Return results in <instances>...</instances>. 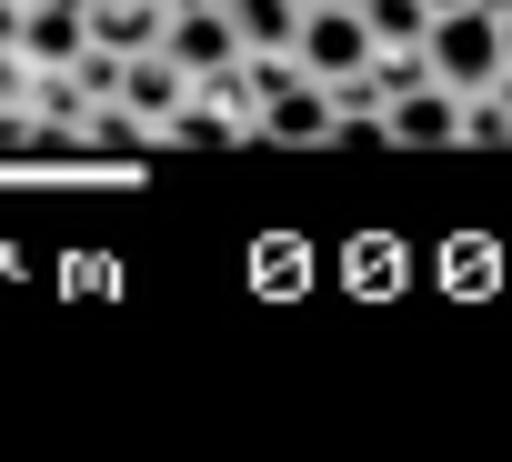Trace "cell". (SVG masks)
Listing matches in <instances>:
<instances>
[{"label": "cell", "mask_w": 512, "mask_h": 462, "mask_svg": "<svg viewBox=\"0 0 512 462\" xmlns=\"http://www.w3.org/2000/svg\"><path fill=\"white\" fill-rule=\"evenodd\" d=\"M422 71L462 101V91H492L502 81V21L492 11H472V0H462V11H432V31H422Z\"/></svg>", "instance_id": "cell-1"}, {"label": "cell", "mask_w": 512, "mask_h": 462, "mask_svg": "<svg viewBox=\"0 0 512 462\" xmlns=\"http://www.w3.org/2000/svg\"><path fill=\"white\" fill-rule=\"evenodd\" d=\"M251 141H282V151H332V141H342L332 81H312V71H282L262 101H251Z\"/></svg>", "instance_id": "cell-2"}, {"label": "cell", "mask_w": 512, "mask_h": 462, "mask_svg": "<svg viewBox=\"0 0 512 462\" xmlns=\"http://www.w3.org/2000/svg\"><path fill=\"white\" fill-rule=\"evenodd\" d=\"M181 71L161 61V51H131L121 61V81H111V101H101V141H161V121L181 111Z\"/></svg>", "instance_id": "cell-3"}, {"label": "cell", "mask_w": 512, "mask_h": 462, "mask_svg": "<svg viewBox=\"0 0 512 462\" xmlns=\"http://www.w3.org/2000/svg\"><path fill=\"white\" fill-rule=\"evenodd\" d=\"M21 121H31L41 151H81V141H101V101H91L81 71H31V81H21Z\"/></svg>", "instance_id": "cell-4"}, {"label": "cell", "mask_w": 512, "mask_h": 462, "mask_svg": "<svg viewBox=\"0 0 512 462\" xmlns=\"http://www.w3.org/2000/svg\"><path fill=\"white\" fill-rule=\"evenodd\" d=\"M292 61H302L312 81H352V71L372 61V31H362V11H342V0H302Z\"/></svg>", "instance_id": "cell-5"}, {"label": "cell", "mask_w": 512, "mask_h": 462, "mask_svg": "<svg viewBox=\"0 0 512 462\" xmlns=\"http://www.w3.org/2000/svg\"><path fill=\"white\" fill-rule=\"evenodd\" d=\"M161 61L181 71V81H211V71H231L241 61V31H231V11L211 0V11H171L161 21Z\"/></svg>", "instance_id": "cell-6"}, {"label": "cell", "mask_w": 512, "mask_h": 462, "mask_svg": "<svg viewBox=\"0 0 512 462\" xmlns=\"http://www.w3.org/2000/svg\"><path fill=\"white\" fill-rule=\"evenodd\" d=\"M372 141H392V151H452V91H442V81H422V91L382 101Z\"/></svg>", "instance_id": "cell-7"}, {"label": "cell", "mask_w": 512, "mask_h": 462, "mask_svg": "<svg viewBox=\"0 0 512 462\" xmlns=\"http://www.w3.org/2000/svg\"><path fill=\"white\" fill-rule=\"evenodd\" d=\"M161 21H171V0H81V31H91V51H111V61L161 51Z\"/></svg>", "instance_id": "cell-8"}, {"label": "cell", "mask_w": 512, "mask_h": 462, "mask_svg": "<svg viewBox=\"0 0 512 462\" xmlns=\"http://www.w3.org/2000/svg\"><path fill=\"white\" fill-rule=\"evenodd\" d=\"M11 51H21L31 71H71V61L91 51V31H81V11H61V0H21V31H11Z\"/></svg>", "instance_id": "cell-9"}, {"label": "cell", "mask_w": 512, "mask_h": 462, "mask_svg": "<svg viewBox=\"0 0 512 462\" xmlns=\"http://www.w3.org/2000/svg\"><path fill=\"white\" fill-rule=\"evenodd\" d=\"M161 141H171V151H241V141H251V121H241V111H221V101H201V91H181V111L161 121Z\"/></svg>", "instance_id": "cell-10"}, {"label": "cell", "mask_w": 512, "mask_h": 462, "mask_svg": "<svg viewBox=\"0 0 512 462\" xmlns=\"http://www.w3.org/2000/svg\"><path fill=\"white\" fill-rule=\"evenodd\" d=\"M452 151H512V101L502 91H462L452 101Z\"/></svg>", "instance_id": "cell-11"}, {"label": "cell", "mask_w": 512, "mask_h": 462, "mask_svg": "<svg viewBox=\"0 0 512 462\" xmlns=\"http://www.w3.org/2000/svg\"><path fill=\"white\" fill-rule=\"evenodd\" d=\"M221 11H231L241 51H292V31H302V0H221Z\"/></svg>", "instance_id": "cell-12"}, {"label": "cell", "mask_w": 512, "mask_h": 462, "mask_svg": "<svg viewBox=\"0 0 512 462\" xmlns=\"http://www.w3.org/2000/svg\"><path fill=\"white\" fill-rule=\"evenodd\" d=\"M362 31H372V51H422L432 0H362Z\"/></svg>", "instance_id": "cell-13"}, {"label": "cell", "mask_w": 512, "mask_h": 462, "mask_svg": "<svg viewBox=\"0 0 512 462\" xmlns=\"http://www.w3.org/2000/svg\"><path fill=\"white\" fill-rule=\"evenodd\" d=\"M432 71H422V51H372V91L382 101H402V91H422Z\"/></svg>", "instance_id": "cell-14"}, {"label": "cell", "mask_w": 512, "mask_h": 462, "mask_svg": "<svg viewBox=\"0 0 512 462\" xmlns=\"http://www.w3.org/2000/svg\"><path fill=\"white\" fill-rule=\"evenodd\" d=\"M11 31H21V0H0V41H11Z\"/></svg>", "instance_id": "cell-15"}, {"label": "cell", "mask_w": 512, "mask_h": 462, "mask_svg": "<svg viewBox=\"0 0 512 462\" xmlns=\"http://www.w3.org/2000/svg\"><path fill=\"white\" fill-rule=\"evenodd\" d=\"M502 71H512V11H502Z\"/></svg>", "instance_id": "cell-16"}, {"label": "cell", "mask_w": 512, "mask_h": 462, "mask_svg": "<svg viewBox=\"0 0 512 462\" xmlns=\"http://www.w3.org/2000/svg\"><path fill=\"white\" fill-rule=\"evenodd\" d=\"M472 11H492V21H502V11H512V0H472Z\"/></svg>", "instance_id": "cell-17"}, {"label": "cell", "mask_w": 512, "mask_h": 462, "mask_svg": "<svg viewBox=\"0 0 512 462\" xmlns=\"http://www.w3.org/2000/svg\"><path fill=\"white\" fill-rule=\"evenodd\" d=\"M171 11H211V0H171Z\"/></svg>", "instance_id": "cell-18"}, {"label": "cell", "mask_w": 512, "mask_h": 462, "mask_svg": "<svg viewBox=\"0 0 512 462\" xmlns=\"http://www.w3.org/2000/svg\"><path fill=\"white\" fill-rule=\"evenodd\" d=\"M432 11H462V0H432Z\"/></svg>", "instance_id": "cell-19"}, {"label": "cell", "mask_w": 512, "mask_h": 462, "mask_svg": "<svg viewBox=\"0 0 512 462\" xmlns=\"http://www.w3.org/2000/svg\"><path fill=\"white\" fill-rule=\"evenodd\" d=\"M61 11H81V0H61Z\"/></svg>", "instance_id": "cell-20"}, {"label": "cell", "mask_w": 512, "mask_h": 462, "mask_svg": "<svg viewBox=\"0 0 512 462\" xmlns=\"http://www.w3.org/2000/svg\"><path fill=\"white\" fill-rule=\"evenodd\" d=\"M342 11H362V0H342Z\"/></svg>", "instance_id": "cell-21"}]
</instances>
